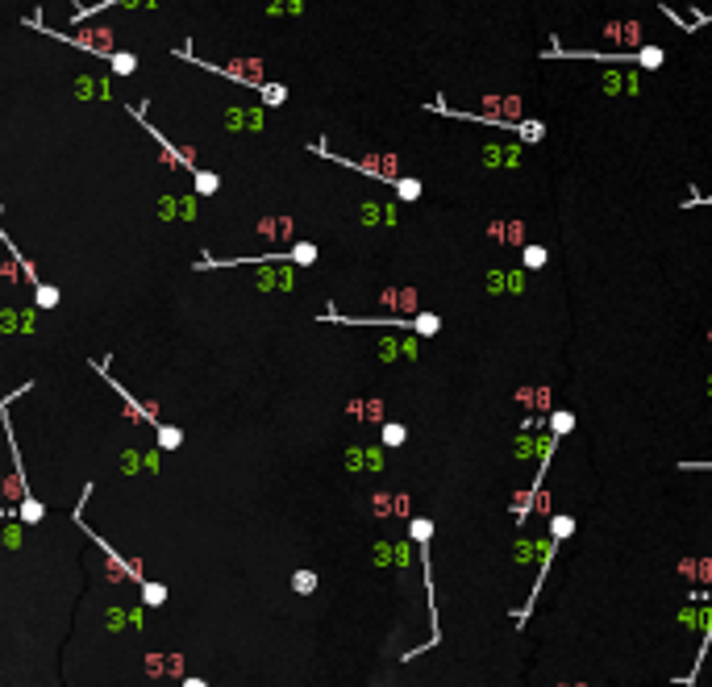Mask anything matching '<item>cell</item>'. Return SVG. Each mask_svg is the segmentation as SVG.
Wrapping results in <instances>:
<instances>
[{"label":"cell","instance_id":"obj_19","mask_svg":"<svg viewBox=\"0 0 712 687\" xmlns=\"http://www.w3.org/2000/svg\"><path fill=\"white\" fill-rule=\"evenodd\" d=\"M183 687H204V679H188Z\"/></svg>","mask_w":712,"mask_h":687},{"label":"cell","instance_id":"obj_18","mask_svg":"<svg viewBox=\"0 0 712 687\" xmlns=\"http://www.w3.org/2000/svg\"><path fill=\"white\" fill-rule=\"evenodd\" d=\"M712 21V13H696V17H692V21H688V25H684V29H688V33H692V29H696V25H709Z\"/></svg>","mask_w":712,"mask_h":687},{"label":"cell","instance_id":"obj_5","mask_svg":"<svg viewBox=\"0 0 712 687\" xmlns=\"http://www.w3.org/2000/svg\"><path fill=\"white\" fill-rule=\"evenodd\" d=\"M217 188H221V179H217L213 171H196V192H200V196H213Z\"/></svg>","mask_w":712,"mask_h":687},{"label":"cell","instance_id":"obj_7","mask_svg":"<svg viewBox=\"0 0 712 687\" xmlns=\"http://www.w3.org/2000/svg\"><path fill=\"white\" fill-rule=\"evenodd\" d=\"M571 425H575V413H567V408H563V413H554V417H550V433H554V438H563V433H567V429H571Z\"/></svg>","mask_w":712,"mask_h":687},{"label":"cell","instance_id":"obj_11","mask_svg":"<svg viewBox=\"0 0 712 687\" xmlns=\"http://www.w3.org/2000/svg\"><path fill=\"white\" fill-rule=\"evenodd\" d=\"M108 63H113V71H117V75H133V67H138V58H133V54H113Z\"/></svg>","mask_w":712,"mask_h":687},{"label":"cell","instance_id":"obj_4","mask_svg":"<svg viewBox=\"0 0 712 687\" xmlns=\"http://www.w3.org/2000/svg\"><path fill=\"white\" fill-rule=\"evenodd\" d=\"M550 533H554L550 542H558V546H563V542H567V538L575 533V517H571V513H558V517L550 521Z\"/></svg>","mask_w":712,"mask_h":687},{"label":"cell","instance_id":"obj_12","mask_svg":"<svg viewBox=\"0 0 712 687\" xmlns=\"http://www.w3.org/2000/svg\"><path fill=\"white\" fill-rule=\"evenodd\" d=\"M404 438H408L404 425H383V446H404Z\"/></svg>","mask_w":712,"mask_h":687},{"label":"cell","instance_id":"obj_2","mask_svg":"<svg viewBox=\"0 0 712 687\" xmlns=\"http://www.w3.org/2000/svg\"><path fill=\"white\" fill-rule=\"evenodd\" d=\"M604 38L638 50V46H642V25H638V21H608V25H604Z\"/></svg>","mask_w":712,"mask_h":687},{"label":"cell","instance_id":"obj_3","mask_svg":"<svg viewBox=\"0 0 712 687\" xmlns=\"http://www.w3.org/2000/svg\"><path fill=\"white\" fill-rule=\"evenodd\" d=\"M600 88L613 92V96H617V92H629V96H634V92H638V75H625V71H613V67H608L604 79H600Z\"/></svg>","mask_w":712,"mask_h":687},{"label":"cell","instance_id":"obj_17","mask_svg":"<svg viewBox=\"0 0 712 687\" xmlns=\"http://www.w3.org/2000/svg\"><path fill=\"white\" fill-rule=\"evenodd\" d=\"M21 517H25V521H38V517H42V504H33V500H29V504L21 508Z\"/></svg>","mask_w":712,"mask_h":687},{"label":"cell","instance_id":"obj_6","mask_svg":"<svg viewBox=\"0 0 712 687\" xmlns=\"http://www.w3.org/2000/svg\"><path fill=\"white\" fill-rule=\"evenodd\" d=\"M546 246H525V271H538V267H546Z\"/></svg>","mask_w":712,"mask_h":687},{"label":"cell","instance_id":"obj_9","mask_svg":"<svg viewBox=\"0 0 712 687\" xmlns=\"http://www.w3.org/2000/svg\"><path fill=\"white\" fill-rule=\"evenodd\" d=\"M404 200H421V179H392Z\"/></svg>","mask_w":712,"mask_h":687},{"label":"cell","instance_id":"obj_14","mask_svg":"<svg viewBox=\"0 0 712 687\" xmlns=\"http://www.w3.org/2000/svg\"><path fill=\"white\" fill-rule=\"evenodd\" d=\"M38 304H42V308H54V304H58V292H54V288H38Z\"/></svg>","mask_w":712,"mask_h":687},{"label":"cell","instance_id":"obj_1","mask_svg":"<svg viewBox=\"0 0 712 687\" xmlns=\"http://www.w3.org/2000/svg\"><path fill=\"white\" fill-rule=\"evenodd\" d=\"M546 58H583V63H617V67H646V71H659V67L667 63V50H663V46H638V50L600 54V50H563V46H550Z\"/></svg>","mask_w":712,"mask_h":687},{"label":"cell","instance_id":"obj_16","mask_svg":"<svg viewBox=\"0 0 712 687\" xmlns=\"http://www.w3.org/2000/svg\"><path fill=\"white\" fill-rule=\"evenodd\" d=\"M142 596H146V604H163V596H167V592H163L158 583H146V588H142Z\"/></svg>","mask_w":712,"mask_h":687},{"label":"cell","instance_id":"obj_8","mask_svg":"<svg viewBox=\"0 0 712 687\" xmlns=\"http://www.w3.org/2000/svg\"><path fill=\"white\" fill-rule=\"evenodd\" d=\"M292 588H296L300 596H308V592H317V575H313V571H296V575H292Z\"/></svg>","mask_w":712,"mask_h":687},{"label":"cell","instance_id":"obj_15","mask_svg":"<svg viewBox=\"0 0 712 687\" xmlns=\"http://www.w3.org/2000/svg\"><path fill=\"white\" fill-rule=\"evenodd\" d=\"M158 442H163L167 450H175V446L183 442V433H179V429H163V433H158Z\"/></svg>","mask_w":712,"mask_h":687},{"label":"cell","instance_id":"obj_13","mask_svg":"<svg viewBox=\"0 0 712 687\" xmlns=\"http://www.w3.org/2000/svg\"><path fill=\"white\" fill-rule=\"evenodd\" d=\"M288 258H292V263H313V258H317V246H308V242H304V246H296Z\"/></svg>","mask_w":712,"mask_h":687},{"label":"cell","instance_id":"obj_10","mask_svg":"<svg viewBox=\"0 0 712 687\" xmlns=\"http://www.w3.org/2000/svg\"><path fill=\"white\" fill-rule=\"evenodd\" d=\"M408 533H413V542H429V538H433V521H425V517H417V521L408 525Z\"/></svg>","mask_w":712,"mask_h":687}]
</instances>
